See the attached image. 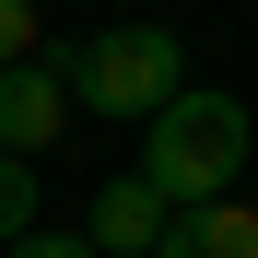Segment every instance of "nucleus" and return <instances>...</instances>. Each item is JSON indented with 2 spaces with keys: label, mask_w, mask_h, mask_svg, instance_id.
I'll return each mask as SVG.
<instances>
[{
  "label": "nucleus",
  "mask_w": 258,
  "mask_h": 258,
  "mask_svg": "<svg viewBox=\"0 0 258 258\" xmlns=\"http://www.w3.org/2000/svg\"><path fill=\"white\" fill-rule=\"evenodd\" d=\"M59 129H71L59 71H47V59H12V71H0V153H12V164H35Z\"/></svg>",
  "instance_id": "obj_3"
},
{
  "label": "nucleus",
  "mask_w": 258,
  "mask_h": 258,
  "mask_svg": "<svg viewBox=\"0 0 258 258\" xmlns=\"http://www.w3.org/2000/svg\"><path fill=\"white\" fill-rule=\"evenodd\" d=\"M246 153H258L246 106L211 94V82H188V94H164V106L141 117V164H129V176H141L164 211H200V200H235Z\"/></svg>",
  "instance_id": "obj_1"
},
{
  "label": "nucleus",
  "mask_w": 258,
  "mask_h": 258,
  "mask_svg": "<svg viewBox=\"0 0 258 258\" xmlns=\"http://www.w3.org/2000/svg\"><path fill=\"white\" fill-rule=\"evenodd\" d=\"M12 235H35V164L0 153V246H12Z\"/></svg>",
  "instance_id": "obj_6"
},
{
  "label": "nucleus",
  "mask_w": 258,
  "mask_h": 258,
  "mask_svg": "<svg viewBox=\"0 0 258 258\" xmlns=\"http://www.w3.org/2000/svg\"><path fill=\"white\" fill-rule=\"evenodd\" d=\"M0 258H94V246H82V235H47V223H35V235H12Z\"/></svg>",
  "instance_id": "obj_8"
},
{
  "label": "nucleus",
  "mask_w": 258,
  "mask_h": 258,
  "mask_svg": "<svg viewBox=\"0 0 258 258\" xmlns=\"http://www.w3.org/2000/svg\"><path fill=\"white\" fill-rule=\"evenodd\" d=\"M59 71V94L71 106H94V117H153L164 94H188V47L164 24H106V35H82V47H35Z\"/></svg>",
  "instance_id": "obj_2"
},
{
  "label": "nucleus",
  "mask_w": 258,
  "mask_h": 258,
  "mask_svg": "<svg viewBox=\"0 0 258 258\" xmlns=\"http://www.w3.org/2000/svg\"><path fill=\"white\" fill-rule=\"evenodd\" d=\"M35 59V0H0V71Z\"/></svg>",
  "instance_id": "obj_7"
},
{
  "label": "nucleus",
  "mask_w": 258,
  "mask_h": 258,
  "mask_svg": "<svg viewBox=\"0 0 258 258\" xmlns=\"http://www.w3.org/2000/svg\"><path fill=\"white\" fill-rule=\"evenodd\" d=\"M153 258H258V211H246V200H200V211H164Z\"/></svg>",
  "instance_id": "obj_4"
},
{
  "label": "nucleus",
  "mask_w": 258,
  "mask_h": 258,
  "mask_svg": "<svg viewBox=\"0 0 258 258\" xmlns=\"http://www.w3.org/2000/svg\"><path fill=\"white\" fill-rule=\"evenodd\" d=\"M153 235H164V200L141 188V176H117V188H94V258H153Z\"/></svg>",
  "instance_id": "obj_5"
}]
</instances>
